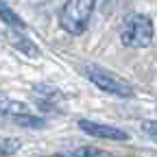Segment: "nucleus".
Listing matches in <instances>:
<instances>
[{
  "instance_id": "nucleus-6",
  "label": "nucleus",
  "mask_w": 157,
  "mask_h": 157,
  "mask_svg": "<svg viewBox=\"0 0 157 157\" xmlns=\"http://www.w3.org/2000/svg\"><path fill=\"white\" fill-rule=\"evenodd\" d=\"M0 20H2L5 24H9V26H13V29H24V20L20 17L5 0H0Z\"/></svg>"
},
{
  "instance_id": "nucleus-7",
  "label": "nucleus",
  "mask_w": 157,
  "mask_h": 157,
  "mask_svg": "<svg viewBox=\"0 0 157 157\" xmlns=\"http://www.w3.org/2000/svg\"><path fill=\"white\" fill-rule=\"evenodd\" d=\"M105 153L98 151L94 146H81V148H74V151H66V153H57L55 157H103Z\"/></svg>"
},
{
  "instance_id": "nucleus-4",
  "label": "nucleus",
  "mask_w": 157,
  "mask_h": 157,
  "mask_svg": "<svg viewBox=\"0 0 157 157\" xmlns=\"http://www.w3.org/2000/svg\"><path fill=\"white\" fill-rule=\"evenodd\" d=\"M0 113L11 118V120L15 124H22V127H33V129H39L44 127L46 120H42V118H37L31 113V109L20 103V101H9V98H0Z\"/></svg>"
},
{
  "instance_id": "nucleus-2",
  "label": "nucleus",
  "mask_w": 157,
  "mask_h": 157,
  "mask_svg": "<svg viewBox=\"0 0 157 157\" xmlns=\"http://www.w3.org/2000/svg\"><path fill=\"white\" fill-rule=\"evenodd\" d=\"M96 7V0H68L59 13V24L70 35H83L90 26V20Z\"/></svg>"
},
{
  "instance_id": "nucleus-5",
  "label": "nucleus",
  "mask_w": 157,
  "mask_h": 157,
  "mask_svg": "<svg viewBox=\"0 0 157 157\" xmlns=\"http://www.w3.org/2000/svg\"><path fill=\"white\" fill-rule=\"evenodd\" d=\"M78 129L83 133H87L90 137H101V140H113V142H127L129 140V133L111 127V124H101L96 120H87V118H81L78 120Z\"/></svg>"
},
{
  "instance_id": "nucleus-8",
  "label": "nucleus",
  "mask_w": 157,
  "mask_h": 157,
  "mask_svg": "<svg viewBox=\"0 0 157 157\" xmlns=\"http://www.w3.org/2000/svg\"><path fill=\"white\" fill-rule=\"evenodd\" d=\"M15 46L22 50L24 55H29V57H39V50H37V46L33 44V42H29L26 37H17L15 39Z\"/></svg>"
},
{
  "instance_id": "nucleus-9",
  "label": "nucleus",
  "mask_w": 157,
  "mask_h": 157,
  "mask_svg": "<svg viewBox=\"0 0 157 157\" xmlns=\"http://www.w3.org/2000/svg\"><path fill=\"white\" fill-rule=\"evenodd\" d=\"M142 131L151 137V140H157V120H146V122H142Z\"/></svg>"
},
{
  "instance_id": "nucleus-3",
  "label": "nucleus",
  "mask_w": 157,
  "mask_h": 157,
  "mask_svg": "<svg viewBox=\"0 0 157 157\" xmlns=\"http://www.w3.org/2000/svg\"><path fill=\"white\" fill-rule=\"evenodd\" d=\"M83 74L87 76V81L92 85H96L98 90H103L107 94L120 96V98H133L135 96V87L129 81H124V78H120L118 74H113L101 66H85Z\"/></svg>"
},
{
  "instance_id": "nucleus-1",
  "label": "nucleus",
  "mask_w": 157,
  "mask_h": 157,
  "mask_svg": "<svg viewBox=\"0 0 157 157\" xmlns=\"http://www.w3.org/2000/svg\"><path fill=\"white\" fill-rule=\"evenodd\" d=\"M155 37V24L146 13H131L122 22L120 42L127 48H146Z\"/></svg>"
}]
</instances>
